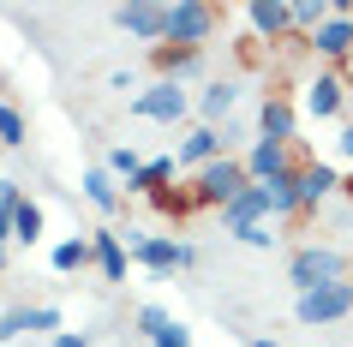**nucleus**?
Returning a JSON list of instances; mask_svg holds the SVG:
<instances>
[{
	"mask_svg": "<svg viewBox=\"0 0 353 347\" xmlns=\"http://www.w3.org/2000/svg\"><path fill=\"white\" fill-rule=\"evenodd\" d=\"M353 264L335 246H323V239H312V246H299L294 257H288V281H294L299 293H312V288H330V281H347Z\"/></svg>",
	"mask_w": 353,
	"mask_h": 347,
	"instance_id": "nucleus-1",
	"label": "nucleus"
},
{
	"mask_svg": "<svg viewBox=\"0 0 353 347\" xmlns=\"http://www.w3.org/2000/svg\"><path fill=\"white\" fill-rule=\"evenodd\" d=\"M245 186H252V174H245L240 156H216V162H204L198 174H192V192H198V204H204V210H216V216H222L228 204L240 198Z\"/></svg>",
	"mask_w": 353,
	"mask_h": 347,
	"instance_id": "nucleus-2",
	"label": "nucleus"
},
{
	"mask_svg": "<svg viewBox=\"0 0 353 347\" xmlns=\"http://www.w3.org/2000/svg\"><path fill=\"white\" fill-rule=\"evenodd\" d=\"M126 252H132V264H144L150 275H174V270H192V264H198L192 246H180V239H168V234H132Z\"/></svg>",
	"mask_w": 353,
	"mask_h": 347,
	"instance_id": "nucleus-3",
	"label": "nucleus"
},
{
	"mask_svg": "<svg viewBox=\"0 0 353 347\" xmlns=\"http://www.w3.org/2000/svg\"><path fill=\"white\" fill-rule=\"evenodd\" d=\"M294 311H299V324H312V329L341 324V317H353V281H330V288L299 293V299H294Z\"/></svg>",
	"mask_w": 353,
	"mask_h": 347,
	"instance_id": "nucleus-4",
	"label": "nucleus"
},
{
	"mask_svg": "<svg viewBox=\"0 0 353 347\" xmlns=\"http://www.w3.org/2000/svg\"><path fill=\"white\" fill-rule=\"evenodd\" d=\"M192 114V96L180 90V84H168V78H156V84H144V90L132 96V120H162V126H180Z\"/></svg>",
	"mask_w": 353,
	"mask_h": 347,
	"instance_id": "nucleus-5",
	"label": "nucleus"
},
{
	"mask_svg": "<svg viewBox=\"0 0 353 347\" xmlns=\"http://www.w3.org/2000/svg\"><path fill=\"white\" fill-rule=\"evenodd\" d=\"M216 24H222V12L204 6V0H174V6H168V42L204 48V42L216 37Z\"/></svg>",
	"mask_w": 353,
	"mask_h": 347,
	"instance_id": "nucleus-6",
	"label": "nucleus"
},
{
	"mask_svg": "<svg viewBox=\"0 0 353 347\" xmlns=\"http://www.w3.org/2000/svg\"><path fill=\"white\" fill-rule=\"evenodd\" d=\"M305 48H312L330 72H335V66H347V60H353V0H335V19L323 24Z\"/></svg>",
	"mask_w": 353,
	"mask_h": 347,
	"instance_id": "nucleus-7",
	"label": "nucleus"
},
{
	"mask_svg": "<svg viewBox=\"0 0 353 347\" xmlns=\"http://www.w3.org/2000/svg\"><path fill=\"white\" fill-rule=\"evenodd\" d=\"M114 24H120L132 42H144V48H162V42H168V6H156V0L114 6Z\"/></svg>",
	"mask_w": 353,
	"mask_h": 347,
	"instance_id": "nucleus-8",
	"label": "nucleus"
},
{
	"mask_svg": "<svg viewBox=\"0 0 353 347\" xmlns=\"http://www.w3.org/2000/svg\"><path fill=\"white\" fill-rule=\"evenodd\" d=\"M240 162H245V174H252V186H263V180H276V174H294L299 150L294 144H276V138H252V150H245Z\"/></svg>",
	"mask_w": 353,
	"mask_h": 347,
	"instance_id": "nucleus-9",
	"label": "nucleus"
},
{
	"mask_svg": "<svg viewBox=\"0 0 353 347\" xmlns=\"http://www.w3.org/2000/svg\"><path fill=\"white\" fill-rule=\"evenodd\" d=\"M258 138H276V144H299V114L288 90H270L258 108Z\"/></svg>",
	"mask_w": 353,
	"mask_h": 347,
	"instance_id": "nucleus-10",
	"label": "nucleus"
},
{
	"mask_svg": "<svg viewBox=\"0 0 353 347\" xmlns=\"http://www.w3.org/2000/svg\"><path fill=\"white\" fill-rule=\"evenodd\" d=\"M245 24L258 30V42H294V0H252Z\"/></svg>",
	"mask_w": 353,
	"mask_h": 347,
	"instance_id": "nucleus-11",
	"label": "nucleus"
},
{
	"mask_svg": "<svg viewBox=\"0 0 353 347\" xmlns=\"http://www.w3.org/2000/svg\"><path fill=\"white\" fill-rule=\"evenodd\" d=\"M341 198V168L335 162H305L299 168V216H312L317 204Z\"/></svg>",
	"mask_w": 353,
	"mask_h": 347,
	"instance_id": "nucleus-12",
	"label": "nucleus"
},
{
	"mask_svg": "<svg viewBox=\"0 0 353 347\" xmlns=\"http://www.w3.org/2000/svg\"><path fill=\"white\" fill-rule=\"evenodd\" d=\"M228 144H234V132H222V126H192L186 138H180V150H174V156H180V168H192V174H198L204 162L228 156Z\"/></svg>",
	"mask_w": 353,
	"mask_h": 347,
	"instance_id": "nucleus-13",
	"label": "nucleus"
},
{
	"mask_svg": "<svg viewBox=\"0 0 353 347\" xmlns=\"http://www.w3.org/2000/svg\"><path fill=\"white\" fill-rule=\"evenodd\" d=\"M341 108H347V84H341V72L305 78V114H312V120H335Z\"/></svg>",
	"mask_w": 353,
	"mask_h": 347,
	"instance_id": "nucleus-14",
	"label": "nucleus"
},
{
	"mask_svg": "<svg viewBox=\"0 0 353 347\" xmlns=\"http://www.w3.org/2000/svg\"><path fill=\"white\" fill-rule=\"evenodd\" d=\"M258 221H276V216H270V198H263V186H245L240 198L222 210V228H228V234H245V228H258Z\"/></svg>",
	"mask_w": 353,
	"mask_h": 347,
	"instance_id": "nucleus-15",
	"label": "nucleus"
},
{
	"mask_svg": "<svg viewBox=\"0 0 353 347\" xmlns=\"http://www.w3.org/2000/svg\"><path fill=\"white\" fill-rule=\"evenodd\" d=\"M90 246H96V270H102V281H126V264H132L126 234H114V228H96Z\"/></svg>",
	"mask_w": 353,
	"mask_h": 347,
	"instance_id": "nucleus-16",
	"label": "nucleus"
},
{
	"mask_svg": "<svg viewBox=\"0 0 353 347\" xmlns=\"http://www.w3.org/2000/svg\"><path fill=\"white\" fill-rule=\"evenodd\" d=\"M198 60H204V48H186V42H162V48H150V66H156V78H168V84H180Z\"/></svg>",
	"mask_w": 353,
	"mask_h": 347,
	"instance_id": "nucleus-17",
	"label": "nucleus"
},
{
	"mask_svg": "<svg viewBox=\"0 0 353 347\" xmlns=\"http://www.w3.org/2000/svg\"><path fill=\"white\" fill-rule=\"evenodd\" d=\"M305 168V162H299ZM299 168L294 174H276V180H263V198H270V216L276 221H294L299 216Z\"/></svg>",
	"mask_w": 353,
	"mask_h": 347,
	"instance_id": "nucleus-18",
	"label": "nucleus"
},
{
	"mask_svg": "<svg viewBox=\"0 0 353 347\" xmlns=\"http://www.w3.org/2000/svg\"><path fill=\"white\" fill-rule=\"evenodd\" d=\"M78 186H84V198H90L96 210H108V216L120 210V204H126V192H120V180H114V174H108L102 162H96V168H84V180H78Z\"/></svg>",
	"mask_w": 353,
	"mask_h": 347,
	"instance_id": "nucleus-19",
	"label": "nucleus"
},
{
	"mask_svg": "<svg viewBox=\"0 0 353 347\" xmlns=\"http://www.w3.org/2000/svg\"><path fill=\"white\" fill-rule=\"evenodd\" d=\"M174 168H180V156H150V162L138 168V180H132L126 192H132V198H156V192H168Z\"/></svg>",
	"mask_w": 353,
	"mask_h": 347,
	"instance_id": "nucleus-20",
	"label": "nucleus"
},
{
	"mask_svg": "<svg viewBox=\"0 0 353 347\" xmlns=\"http://www.w3.org/2000/svg\"><path fill=\"white\" fill-rule=\"evenodd\" d=\"M48 264H54L60 275H78V270H90V264H96V246H90V234H72V239H60L54 252H48Z\"/></svg>",
	"mask_w": 353,
	"mask_h": 347,
	"instance_id": "nucleus-21",
	"label": "nucleus"
},
{
	"mask_svg": "<svg viewBox=\"0 0 353 347\" xmlns=\"http://www.w3.org/2000/svg\"><path fill=\"white\" fill-rule=\"evenodd\" d=\"M335 19V0H294V42H312Z\"/></svg>",
	"mask_w": 353,
	"mask_h": 347,
	"instance_id": "nucleus-22",
	"label": "nucleus"
},
{
	"mask_svg": "<svg viewBox=\"0 0 353 347\" xmlns=\"http://www.w3.org/2000/svg\"><path fill=\"white\" fill-rule=\"evenodd\" d=\"M234 102H240V84H234V78H216V84L198 96V114H204V126H216V120H222Z\"/></svg>",
	"mask_w": 353,
	"mask_h": 347,
	"instance_id": "nucleus-23",
	"label": "nucleus"
},
{
	"mask_svg": "<svg viewBox=\"0 0 353 347\" xmlns=\"http://www.w3.org/2000/svg\"><path fill=\"white\" fill-rule=\"evenodd\" d=\"M12 239H19V246H37L42 239V204L37 198H24L19 210H12Z\"/></svg>",
	"mask_w": 353,
	"mask_h": 347,
	"instance_id": "nucleus-24",
	"label": "nucleus"
},
{
	"mask_svg": "<svg viewBox=\"0 0 353 347\" xmlns=\"http://www.w3.org/2000/svg\"><path fill=\"white\" fill-rule=\"evenodd\" d=\"M102 168H108V174H114V180H138V168H144V156H138V150H132V144H114L108 150V162H102Z\"/></svg>",
	"mask_w": 353,
	"mask_h": 347,
	"instance_id": "nucleus-25",
	"label": "nucleus"
},
{
	"mask_svg": "<svg viewBox=\"0 0 353 347\" xmlns=\"http://www.w3.org/2000/svg\"><path fill=\"white\" fill-rule=\"evenodd\" d=\"M168 329H174V317H168L162 306H138V335H144V341H156V335H168Z\"/></svg>",
	"mask_w": 353,
	"mask_h": 347,
	"instance_id": "nucleus-26",
	"label": "nucleus"
},
{
	"mask_svg": "<svg viewBox=\"0 0 353 347\" xmlns=\"http://www.w3.org/2000/svg\"><path fill=\"white\" fill-rule=\"evenodd\" d=\"M0 144H6V150L24 144V114L12 108V102H0Z\"/></svg>",
	"mask_w": 353,
	"mask_h": 347,
	"instance_id": "nucleus-27",
	"label": "nucleus"
},
{
	"mask_svg": "<svg viewBox=\"0 0 353 347\" xmlns=\"http://www.w3.org/2000/svg\"><path fill=\"white\" fill-rule=\"evenodd\" d=\"M19 335H30V306L0 311V341H19Z\"/></svg>",
	"mask_w": 353,
	"mask_h": 347,
	"instance_id": "nucleus-28",
	"label": "nucleus"
},
{
	"mask_svg": "<svg viewBox=\"0 0 353 347\" xmlns=\"http://www.w3.org/2000/svg\"><path fill=\"white\" fill-rule=\"evenodd\" d=\"M30 335H60V311L54 306H30Z\"/></svg>",
	"mask_w": 353,
	"mask_h": 347,
	"instance_id": "nucleus-29",
	"label": "nucleus"
},
{
	"mask_svg": "<svg viewBox=\"0 0 353 347\" xmlns=\"http://www.w3.org/2000/svg\"><path fill=\"white\" fill-rule=\"evenodd\" d=\"M270 228H276V221H258V228H245V234H234V239H240V246H258V252H263V246H276V234H270Z\"/></svg>",
	"mask_w": 353,
	"mask_h": 347,
	"instance_id": "nucleus-30",
	"label": "nucleus"
},
{
	"mask_svg": "<svg viewBox=\"0 0 353 347\" xmlns=\"http://www.w3.org/2000/svg\"><path fill=\"white\" fill-rule=\"evenodd\" d=\"M150 347H192V329H186V324H174V329H168V335H156V341H150Z\"/></svg>",
	"mask_w": 353,
	"mask_h": 347,
	"instance_id": "nucleus-31",
	"label": "nucleus"
},
{
	"mask_svg": "<svg viewBox=\"0 0 353 347\" xmlns=\"http://www.w3.org/2000/svg\"><path fill=\"white\" fill-rule=\"evenodd\" d=\"M24 204V192H19V180H0V210H19Z\"/></svg>",
	"mask_w": 353,
	"mask_h": 347,
	"instance_id": "nucleus-32",
	"label": "nucleus"
},
{
	"mask_svg": "<svg viewBox=\"0 0 353 347\" xmlns=\"http://www.w3.org/2000/svg\"><path fill=\"white\" fill-rule=\"evenodd\" d=\"M54 347H90V335H78V329H60Z\"/></svg>",
	"mask_w": 353,
	"mask_h": 347,
	"instance_id": "nucleus-33",
	"label": "nucleus"
},
{
	"mask_svg": "<svg viewBox=\"0 0 353 347\" xmlns=\"http://www.w3.org/2000/svg\"><path fill=\"white\" fill-rule=\"evenodd\" d=\"M335 150H341V156H347V162H353V120H347V126H341V138H335Z\"/></svg>",
	"mask_w": 353,
	"mask_h": 347,
	"instance_id": "nucleus-34",
	"label": "nucleus"
},
{
	"mask_svg": "<svg viewBox=\"0 0 353 347\" xmlns=\"http://www.w3.org/2000/svg\"><path fill=\"white\" fill-rule=\"evenodd\" d=\"M12 239V210H0V246Z\"/></svg>",
	"mask_w": 353,
	"mask_h": 347,
	"instance_id": "nucleus-35",
	"label": "nucleus"
},
{
	"mask_svg": "<svg viewBox=\"0 0 353 347\" xmlns=\"http://www.w3.org/2000/svg\"><path fill=\"white\" fill-rule=\"evenodd\" d=\"M245 347H281V341H276V335H252Z\"/></svg>",
	"mask_w": 353,
	"mask_h": 347,
	"instance_id": "nucleus-36",
	"label": "nucleus"
},
{
	"mask_svg": "<svg viewBox=\"0 0 353 347\" xmlns=\"http://www.w3.org/2000/svg\"><path fill=\"white\" fill-rule=\"evenodd\" d=\"M341 204H353V174H341Z\"/></svg>",
	"mask_w": 353,
	"mask_h": 347,
	"instance_id": "nucleus-37",
	"label": "nucleus"
},
{
	"mask_svg": "<svg viewBox=\"0 0 353 347\" xmlns=\"http://www.w3.org/2000/svg\"><path fill=\"white\" fill-rule=\"evenodd\" d=\"M0 270H6V246H0Z\"/></svg>",
	"mask_w": 353,
	"mask_h": 347,
	"instance_id": "nucleus-38",
	"label": "nucleus"
},
{
	"mask_svg": "<svg viewBox=\"0 0 353 347\" xmlns=\"http://www.w3.org/2000/svg\"><path fill=\"white\" fill-rule=\"evenodd\" d=\"M347 281H353V275H347Z\"/></svg>",
	"mask_w": 353,
	"mask_h": 347,
	"instance_id": "nucleus-39",
	"label": "nucleus"
}]
</instances>
